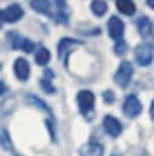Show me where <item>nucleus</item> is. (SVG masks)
Instances as JSON below:
<instances>
[{
  "label": "nucleus",
  "instance_id": "obj_1",
  "mask_svg": "<svg viewBox=\"0 0 154 156\" xmlns=\"http://www.w3.org/2000/svg\"><path fill=\"white\" fill-rule=\"evenodd\" d=\"M131 76H133V65L130 63V62H123V63L119 65L116 76H114V81L117 83V86L126 88V86L130 84V79H131Z\"/></svg>",
  "mask_w": 154,
  "mask_h": 156
},
{
  "label": "nucleus",
  "instance_id": "obj_2",
  "mask_svg": "<svg viewBox=\"0 0 154 156\" xmlns=\"http://www.w3.org/2000/svg\"><path fill=\"white\" fill-rule=\"evenodd\" d=\"M123 112H124L128 118H137V116L142 112V104H140V100L137 98L135 95H128L124 98Z\"/></svg>",
  "mask_w": 154,
  "mask_h": 156
},
{
  "label": "nucleus",
  "instance_id": "obj_3",
  "mask_svg": "<svg viewBox=\"0 0 154 156\" xmlns=\"http://www.w3.org/2000/svg\"><path fill=\"white\" fill-rule=\"evenodd\" d=\"M77 104H79V109H81V112L86 116V114H89L93 111V107H95V95L88 90H84L77 95Z\"/></svg>",
  "mask_w": 154,
  "mask_h": 156
},
{
  "label": "nucleus",
  "instance_id": "obj_4",
  "mask_svg": "<svg viewBox=\"0 0 154 156\" xmlns=\"http://www.w3.org/2000/svg\"><path fill=\"white\" fill-rule=\"evenodd\" d=\"M135 60L142 67L151 65V62H152V48L149 44H140V46H137V49H135Z\"/></svg>",
  "mask_w": 154,
  "mask_h": 156
},
{
  "label": "nucleus",
  "instance_id": "obj_5",
  "mask_svg": "<svg viewBox=\"0 0 154 156\" xmlns=\"http://www.w3.org/2000/svg\"><path fill=\"white\" fill-rule=\"evenodd\" d=\"M7 39H9V42H11V48H12V49H21V51H25V53L33 51V44L30 42L28 39H23V37H19L18 34H14V32L7 34Z\"/></svg>",
  "mask_w": 154,
  "mask_h": 156
},
{
  "label": "nucleus",
  "instance_id": "obj_6",
  "mask_svg": "<svg viewBox=\"0 0 154 156\" xmlns=\"http://www.w3.org/2000/svg\"><path fill=\"white\" fill-rule=\"evenodd\" d=\"M23 18V9L19 5H11L5 11H0V27L2 21H9V23H16Z\"/></svg>",
  "mask_w": 154,
  "mask_h": 156
},
{
  "label": "nucleus",
  "instance_id": "obj_7",
  "mask_svg": "<svg viewBox=\"0 0 154 156\" xmlns=\"http://www.w3.org/2000/svg\"><path fill=\"white\" fill-rule=\"evenodd\" d=\"M109 35L117 42V41H121L123 39V34H124V25H123V21L119 20V18H116V16H112L110 20H109Z\"/></svg>",
  "mask_w": 154,
  "mask_h": 156
},
{
  "label": "nucleus",
  "instance_id": "obj_8",
  "mask_svg": "<svg viewBox=\"0 0 154 156\" xmlns=\"http://www.w3.org/2000/svg\"><path fill=\"white\" fill-rule=\"evenodd\" d=\"M103 128L110 137H117V135H121V132H123V126H121L119 119H116L114 116H105Z\"/></svg>",
  "mask_w": 154,
  "mask_h": 156
},
{
  "label": "nucleus",
  "instance_id": "obj_9",
  "mask_svg": "<svg viewBox=\"0 0 154 156\" xmlns=\"http://www.w3.org/2000/svg\"><path fill=\"white\" fill-rule=\"evenodd\" d=\"M14 72H16V77L19 81H26L30 77V65L25 58H18L16 63H14Z\"/></svg>",
  "mask_w": 154,
  "mask_h": 156
},
{
  "label": "nucleus",
  "instance_id": "obj_10",
  "mask_svg": "<svg viewBox=\"0 0 154 156\" xmlns=\"http://www.w3.org/2000/svg\"><path fill=\"white\" fill-rule=\"evenodd\" d=\"M102 154H103V147L96 142H89L81 149V156H102Z\"/></svg>",
  "mask_w": 154,
  "mask_h": 156
},
{
  "label": "nucleus",
  "instance_id": "obj_11",
  "mask_svg": "<svg viewBox=\"0 0 154 156\" xmlns=\"http://www.w3.org/2000/svg\"><path fill=\"white\" fill-rule=\"evenodd\" d=\"M137 27H138V32L144 37L152 34V23H151V20H149L147 16H142V18H140L138 21H137Z\"/></svg>",
  "mask_w": 154,
  "mask_h": 156
},
{
  "label": "nucleus",
  "instance_id": "obj_12",
  "mask_svg": "<svg viewBox=\"0 0 154 156\" xmlns=\"http://www.w3.org/2000/svg\"><path fill=\"white\" fill-rule=\"evenodd\" d=\"M117 9L126 16L135 14V4H133V0H117Z\"/></svg>",
  "mask_w": 154,
  "mask_h": 156
},
{
  "label": "nucleus",
  "instance_id": "obj_13",
  "mask_svg": "<svg viewBox=\"0 0 154 156\" xmlns=\"http://www.w3.org/2000/svg\"><path fill=\"white\" fill-rule=\"evenodd\" d=\"M32 7L37 11V12H42V14H51V4L49 0H32Z\"/></svg>",
  "mask_w": 154,
  "mask_h": 156
},
{
  "label": "nucleus",
  "instance_id": "obj_14",
  "mask_svg": "<svg viewBox=\"0 0 154 156\" xmlns=\"http://www.w3.org/2000/svg\"><path fill=\"white\" fill-rule=\"evenodd\" d=\"M79 41H74V39H61L60 41V46H58V55L60 56H65V51H68L70 48H74V46H79Z\"/></svg>",
  "mask_w": 154,
  "mask_h": 156
},
{
  "label": "nucleus",
  "instance_id": "obj_15",
  "mask_svg": "<svg viewBox=\"0 0 154 156\" xmlns=\"http://www.w3.org/2000/svg\"><path fill=\"white\" fill-rule=\"evenodd\" d=\"M49 58H51V55H49V51L46 49V48H39L37 49V55H35V62L39 65H47Z\"/></svg>",
  "mask_w": 154,
  "mask_h": 156
},
{
  "label": "nucleus",
  "instance_id": "obj_16",
  "mask_svg": "<svg viewBox=\"0 0 154 156\" xmlns=\"http://www.w3.org/2000/svg\"><path fill=\"white\" fill-rule=\"evenodd\" d=\"M91 11H93V14H96V16H103L107 12V4L103 0H95L91 4Z\"/></svg>",
  "mask_w": 154,
  "mask_h": 156
},
{
  "label": "nucleus",
  "instance_id": "obj_17",
  "mask_svg": "<svg viewBox=\"0 0 154 156\" xmlns=\"http://www.w3.org/2000/svg\"><path fill=\"white\" fill-rule=\"evenodd\" d=\"M53 77V72L51 70H46V77L40 81V86H42V90L46 93H54V88H53V84H51V81L49 79Z\"/></svg>",
  "mask_w": 154,
  "mask_h": 156
},
{
  "label": "nucleus",
  "instance_id": "obj_18",
  "mask_svg": "<svg viewBox=\"0 0 154 156\" xmlns=\"http://www.w3.org/2000/svg\"><path fill=\"white\" fill-rule=\"evenodd\" d=\"M26 102L28 104H32V105H35V107H40L42 111H46V112H51V109H49V105H46L42 100H39V98H35L33 95H26Z\"/></svg>",
  "mask_w": 154,
  "mask_h": 156
},
{
  "label": "nucleus",
  "instance_id": "obj_19",
  "mask_svg": "<svg viewBox=\"0 0 154 156\" xmlns=\"http://www.w3.org/2000/svg\"><path fill=\"white\" fill-rule=\"evenodd\" d=\"M124 49H126L124 42H123V41H117V46H116V53H117V55H123V53H124Z\"/></svg>",
  "mask_w": 154,
  "mask_h": 156
},
{
  "label": "nucleus",
  "instance_id": "obj_20",
  "mask_svg": "<svg viewBox=\"0 0 154 156\" xmlns=\"http://www.w3.org/2000/svg\"><path fill=\"white\" fill-rule=\"evenodd\" d=\"M103 97H105V102H107V104H110V102H112V100H114V97H112V91H105L103 93Z\"/></svg>",
  "mask_w": 154,
  "mask_h": 156
},
{
  "label": "nucleus",
  "instance_id": "obj_21",
  "mask_svg": "<svg viewBox=\"0 0 154 156\" xmlns=\"http://www.w3.org/2000/svg\"><path fill=\"white\" fill-rule=\"evenodd\" d=\"M7 91V88H5V84H4V83H2V81H0V95H4V93Z\"/></svg>",
  "mask_w": 154,
  "mask_h": 156
},
{
  "label": "nucleus",
  "instance_id": "obj_22",
  "mask_svg": "<svg viewBox=\"0 0 154 156\" xmlns=\"http://www.w3.org/2000/svg\"><path fill=\"white\" fill-rule=\"evenodd\" d=\"M151 118L154 119V100H152V104H151Z\"/></svg>",
  "mask_w": 154,
  "mask_h": 156
},
{
  "label": "nucleus",
  "instance_id": "obj_23",
  "mask_svg": "<svg viewBox=\"0 0 154 156\" xmlns=\"http://www.w3.org/2000/svg\"><path fill=\"white\" fill-rule=\"evenodd\" d=\"M147 4H149V7L154 9V0H147Z\"/></svg>",
  "mask_w": 154,
  "mask_h": 156
},
{
  "label": "nucleus",
  "instance_id": "obj_24",
  "mask_svg": "<svg viewBox=\"0 0 154 156\" xmlns=\"http://www.w3.org/2000/svg\"><path fill=\"white\" fill-rule=\"evenodd\" d=\"M11 154H12V156H19L18 153H16V151H14V149H11Z\"/></svg>",
  "mask_w": 154,
  "mask_h": 156
}]
</instances>
